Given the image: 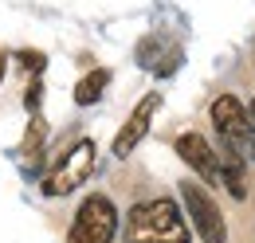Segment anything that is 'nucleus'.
<instances>
[{"label": "nucleus", "instance_id": "nucleus-5", "mask_svg": "<svg viewBox=\"0 0 255 243\" xmlns=\"http://www.w3.org/2000/svg\"><path fill=\"white\" fill-rule=\"evenodd\" d=\"M95 173V141H75L71 149L59 157V165L47 173V181H43V192L47 196H67V192H75L79 184L87 181Z\"/></svg>", "mask_w": 255, "mask_h": 243}, {"label": "nucleus", "instance_id": "nucleus-6", "mask_svg": "<svg viewBox=\"0 0 255 243\" xmlns=\"http://www.w3.org/2000/svg\"><path fill=\"white\" fill-rule=\"evenodd\" d=\"M177 157L189 165V169L200 177V181L220 184L224 157L212 149V145H208V137H200V133H181V137H177Z\"/></svg>", "mask_w": 255, "mask_h": 243}, {"label": "nucleus", "instance_id": "nucleus-1", "mask_svg": "<svg viewBox=\"0 0 255 243\" xmlns=\"http://www.w3.org/2000/svg\"><path fill=\"white\" fill-rule=\"evenodd\" d=\"M126 243H192L177 200L157 196V200L137 204L126 220Z\"/></svg>", "mask_w": 255, "mask_h": 243}, {"label": "nucleus", "instance_id": "nucleus-12", "mask_svg": "<svg viewBox=\"0 0 255 243\" xmlns=\"http://www.w3.org/2000/svg\"><path fill=\"white\" fill-rule=\"evenodd\" d=\"M0 75H4V59H0Z\"/></svg>", "mask_w": 255, "mask_h": 243}, {"label": "nucleus", "instance_id": "nucleus-2", "mask_svg": "<svg viewBox=\"0 0 255 243\" xmlns=\"http://www.w3.org/2000/svg\"><path fill=\"white\" fill-rule=\"evenodd\" d=\"M212 125L220 129V137L232 157L255 161V118L248 106H240L236 94H220L212 102Z\"/></svg>", "mask_w": 255, "mask_h": 243}, {"label": "nucleus", "instance_id": "nucleus-11", "mask_svg": "<svg viewBox=\"0 0 255 243\" xmlns=\"http://www.w3.org/2000/svg\"><path fill=\"white\" fill-rule=\"evenodd\" d=\"M252 118H255V98H252Z\"/></svg>", "mask_w": 255, "mask_h": 243}, {"label": "nucleus", "instance_id": "nucleus-8", "mask_svg": "<svg viewBox=\"0 0 255 243\" xmlns=\"http://www.w3.org/2000/svg\"><path fill=\"white\" fill-rule=\"evenodd\" d=\"M106 83H110V71H106V67L87 71V75L79 79V87H75V102H79V106H91V102H98V98H102V91H106Z\"/></svg>", "mask_w": 255, "mask_h": 243}, {"label": "nucleus", "instance_id": "nucleus-10", "mask_svg": "<svg viewBox=\"0 0 255 243\" xmlns=\"http://www.w3.org/2000/svg\"><path fill=\"white\" fill-rule=\"evenodd\" d=\"M39 94H43V87H39V83H32V91H28V106H39Z\"/></svg>", "mask_w": 255, "mask_h": 243}, {"label": "nucleus", "instance_id": "nucleus-7", "mask_svg": "<svg viewBox=\"0 0 255 243\" xmlns=\"http://www.w3.org/2000/svg\"><path fill=\"white\" fill-rule=\"evenodd\" d=\"M161 106V94H145L137 106H133V114L126 118V125L118 129V137H114V157H129V153L137 149V141L145 137V129H149V122L157 114Z\"/></svg>", "mask_w": 255, "mask_h": 243}, {"label": "nucleus", "instance_id": "nucleus-3", "mask_svg": "<svg viewBox=\"0 0 255 243\" xmlns=\"http://www.w3.org/2000/svg\"><path fill=\"white\" fill-rule=\"evenodd\" d=\"M114 232H118V208H114L110 196L95 192V196H87L79 204L75 224L67 232V243H110Z\"/></svg>", "mask_w": 255, "mask_h": 243}, {"label": "nucleus", "instance_id": "nucleus-4", "mask_svg": "<svg viewBox=\"0 0 255 243\" xmlns=\"http://www.w3.org/2000/svg\"><path fill=\"white\" fill-rule=\"evenodd\" d=\"M181 200L189 208V220H192V228H196L200 240L204 243H228V220H224L220 204L212 200V192L204 184L185 181L181 184Z\"/></svg>", "mask_w": 255, "mask_h": 243}, {"label": "nucleus", "instance_id": "nucleus-9", "mask_svg": "<svg viewBox=\"0 0 255 243\" xmlns=\"http://www.w3.org/2000/svg\"><path fill=\"white\" fill-rule=\"evenodd\" d=\"M20 59H24V67H32V71H43V55L39 51H20Z\"/></svg>", "mask_w": 255, "mask_h": 243}]
</instances>
